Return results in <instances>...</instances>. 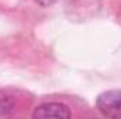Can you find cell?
<instances>
[{"instance_id":"1","label":"cell","mask_w":121,"mask_h":119,"mask_svg":"<svg viewBox=\"0 0 121 119\" xmlns=\"http://www.w3.org/2000/svg\"><path fill=\"white\" fill-rule=\"evenodd\" d=\"M96 108L108 118H121V90H108L96 98Z\"/></svg>"},{"instance_id":"2","label":"cell","mask_w":121,"mask_h":119,"mask_svg":"<svg viewBox=\"0 0 121 119\" xmlns=\"http://www.w3.org/2000/svg\"><path fill=\"white\" fill-rule=\"evenodd\" d=\"M70 109L60 102H44L38 107H35L32 112V118L35 119H69L70 118Z\"/></svg>"},{"instance_id":"3","label":"cell","mask_w":121,"mask_h":119,"mask_svg":"<svg viewBox=\"0 0 121 119\" xmlns=\"http://www.w3.org/2000/svg\"><path fill=\"white\" fill-rule=\"evenodd\" d=\"M14 109V101L10 97L0 98V118H7L13 114Z\"/></svg>"},{"instance_id":"4","label":"cell","mask_w":121,"mask_h":119,"mask_svg":"<svg viewBox=\"0 0 121 119\" xmlns=\"http://www.w3.org/2000/svg\"><path fill=\"white\" fill-rule=\"evenodd\" d=\"M41 6H49V4H52L54 3V0H37Z\"/></svg>"}]
</instances>
